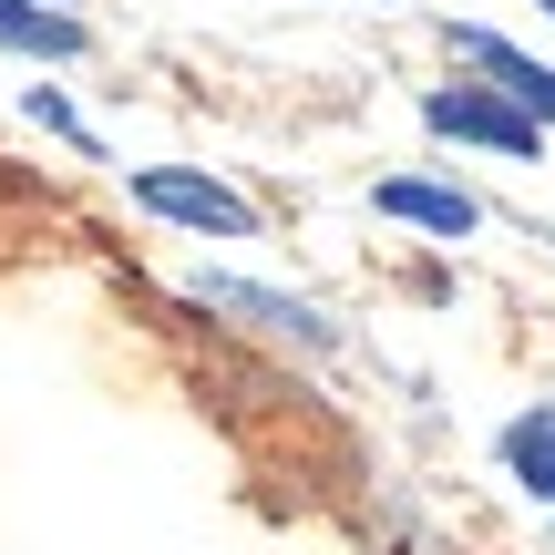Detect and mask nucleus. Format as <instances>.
I'll return each mask as SVG.
<instances>
[{
  "label": "nucleus",
  "instance_id": "obj_10",
  "mask_svg": "<svg viewBox=\"0 0 555 555\" xmlns=\"http://www.w3.org/2000/svg\"><path fill=\"white\" fill-rule=\"evenodd\" d=\"M535 11H545V21H555V0H535Z\"/></svg>",
  "mask_w": 555,
  "mask_h": 555
},
{
  "label": "nucleus",
  "instance_id": "obj_6",
  "mask_svg": "<svg viewBox=\"0 0 555 555\" xmlns=\"http://www.w3.org/2000/svg\"><path fill=\"white\" fill-rule=\"evenodd\" d=\"M82 11H41V0H0V52H31V62H82Z\"/></svg>",
  "mask_w": 555,
  "mask_h": 555
},
{
  "label": "nucleus",
  "instance_id": "obj_8",
  "mask_svg": "<svg viewBox=\"0 0 555 555\" xmlns=\"http://www.w3.org/2000/svg\"><path fill=\"white\" fill-rule=\"evenodd\" d=\"M21 114H31V124H41V134H62V144H73V155H93V124H82V114H73V103H62V93H52V82H41V93H21Z\"/></svg>",
  "mask_w": 555,
  "mask_h": 555
},
{
  "label": "nucleus",
  "instance_id": "obj_11",
  "mask_svg": "<svg viewBox=\"0 0 555 555\" xmlns=\"http://www.w3.org/2000/svg\"><path fill=\"white\" fill-rule=\"evenodd\" d=\"M545 237H555V227H545Z\"/></svg>",
  "mask_w": 555,
  "mask_h": 555
},
{
  "label": "nucleus",
  "instance_id": "obj_2",
  "mask_svg": "<svg viewBox=\"0 0 555 555\" xmlns=\"http://www.w3.org/2000/svg\"><path fill=\"white\" fill-rule=\"evenodd\" d=\"M134 206L165 227H196V237H258V206L237 196V185L196 176V165H144L134 176Z\"/></svg>",
  "mask_w": 555,
  "mask_h": 555
},
{
  "label": "nucleus",
  "instance_id": "obj_1",
  "mask_svg": "<svg viewBox=\"0 0 555 555\" xmlns=\"http://www.w3.org/2000/svg\"><path fill=\"white\" fill-rule=\"evenodd\" d=\"M422 124H433L442 144H474V155H504V165H535L545 155V124L535 114H515V103L494 93V82H433L422 93Z\"/></svg>",
  "mask_w": 555,
  "mask_h": 555
},
{
  "label": "nucleus",
  "instance_id": "obj_4",
  "mask_svg": "<svg viewBox=\"0 0 555 555\" xmlns=\"http://www.w3.org/2000/svg\"><path fill=\"white\" fill-rule=\"evenodd\" d=\"M442 41H453V62H474V82H494L515 114H535V124H545V144H555V73H545L535 52H515V41L483 31V21H453Z\"/></svg>",
  "mask_w": 555,
  "mask_h": 555
},
{
  "label": "nucleus",
  "instance_id": "obj_7",
  "mask_svg": "<svg viewBox=\"0 0 555 555\" xmlns=\"http://www.w3.org/2000/svg\"><path fill=\"white\" fill-rule=\"evenodd\" d=\"M504 474H515L535 504H555V401H535V412L504 422Z\"/></svg>",
  "mask_w": 555,
  "mask_h": 555
},
{
  "label": "nucleus",
  "instance_id": "obj_5",
  "mask_svg": "<svg viewBox=\"0 0 555 555\" xmlns=\"http://www.w3.org/2000/svg\"><path fill=\"white\" fill-rule=\"evenodd\" d=\"M371 206H380V217H401V227H433V237H474V227H483V196L433 185V176H380Z\"/></svg>",
  "mask_w": 555,
  "mask_h": 555
},
{
  "label": "nucleus",
  "instance_id": "obj_9",
  "mask_svg": "<svg viewBox=\"0 0 555 555\" xmlns=\"http://www.w3.org/2000/svg\"><path fill=\"white\" fill-rule=\"evenodd\" d=\"M41 11H82V0H41Z\"/></svg>",
  "mask_w": 555,
  "mask_h": 555
},
{
  "label": "nucleus",
  "instance_id": "obj_3",
  "mask_svg": "<svg viewBox=\"0 0 555 555\" xmlns=\"http://www.w3.org/2000/svg\"><path fill=\"white\" fill-rule=\"evenodd\" d=\"M185 298H196V309H227V319H247V330H268V339H298V350H339L330 309H309V298H288V288H258V278H227V268H206Z\"/></svg>",
  "mask_w": 555,
  "mask_h": 555
}]
</instances>
